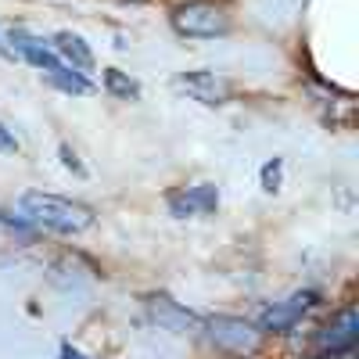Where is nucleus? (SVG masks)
Listing matches in <instances>:
<instances>
[{
    "mask_svg": "<svg viewBox=\"0 0 359 359\" xmlns=\"http://www.w3.org/2000/svg\"><path fill=\"white\" fill-rule=\"evenodd\" d=\"M180 83V90H187V94L194 97V101H201V104H226L230 101V83L226 79H219L216 72H184L176 79Z\"/></svg>",
    "mask_w": 359,
    "mask_h": 359,
    "instance_id": "8",
    "label": "nucleus"
},
{
    "mask_svg": "<svg viewBox=\"0 0 359 359\" xmlns=\"http://www.w3.org/2000/svg\"><path fill=\"white\" fill-rule=\"evenodd\" d=\"M50 47H54V54L62 57V62H65L69 69H76V72H83V76H86L90 69H94V50L86 47V40H83V36L69 33V29H65V33H57Z\"/></svg>",
    "mask_w": 359,
    "mask_h": 359,
    "instance_id": "10",
    "label": "nucleus"
},
{
    "mask_svg": "<svg viewBox=\"0 0 359 359\" xmlns=\"http://www.w3.org/2000/svg\"><path fill=\"white\" fill-rule=\"evenodd\" d=\"M0 57H4V62H18V54L11 50V43H8L4 33H0Z\"/></svg>",
    "mask_w": 359,
    "mask_h": 359,
    "instance_id": "16",
    "label": "nucleus"
},
{
    "mask_svg": "<svg viewBox=\"0 0 359 359\" xmlns=\"http://www.w3.org/2000/svg\"><path fill=\"white\" fill-rule=\"evenodd\" d=\"M57 155H62V165H65V169H72L76 176H86V169H83V162L76 158V151H72V147H69V144H62V147H57Z\"/></svg>",
    "mask_w": 359,
    "mask_h": 359,
    "instance_id": "14",
    "label": "nucleus"
},
{
    "mask_svg": "<svg viewBox=\"0 0 359 359\" xmlns=\"http://www.w3.org/2000/svg\"><path fill=\"white\" fill-rule=\"evenodd\" d=\"M355 338H359V309H355V306L338 309V313L316 331L320 352H345V348L355 345Z\"/></svg>",
    "mask_w": 359,
    "mask_h": 359,
    "instance_id": "6",
    "label": "nucleus"
},
{
    "mask_svg": "<svg viewBox=\"0 0 359 359\" xmlns=\"http://www.w3.org/2000/svg\"><path fill=\"white\" fill-rule=\"evenodd\" d=\"M57 90H65V94H90V90H94V83H90L83 72H76V69H69V65H62L57 72H50L47 76Z\"/></svg>",
    "mask_w": 359,
    "mask_h": 359,
    "instance_id": "12",
    "label": "nucleus"
},
{
    "mask_svg": "<svg viewBox=\"0 0 359 359\" xmlns=\"http://www.w3.org/2000/svg\"><path fill=\"white\" fill-rule=\"evenodd\" d=\"M201 327L208 331V341H212L216 348H223V352L245 355V352H255V345H259V331H255L248 320H237V316H212V320H205Z\"/></svg>",
    "mask_w": 359,
    "mask_h": 359,
    "instance_id": "4",
    "label": "nucleus"
},
{
    "mask_svg": "<svg viewBox=\"0 0 359 359\" xmlns=\"http://www.w3.org/2000/svg\"><path fill=\"white\" fill-rule=\"evenodd\" d=\"M62 359H86V355H83L79 348H72V345L65 341V345H62Z\"/></svg>",
    "mask_w": 359,
    "mask_h": 359,
    "instance_id": "17",
    "label": "nucleus"
},
{
    "mask_svg": "<svg viewBox=\"0 0 359 359\" xmlns=\"http://www.w3.org/2000/svg\"><path fill=\"white\" fill-rule=\"evenodd\" d=\"M18 212L33 223L36 230H50V233H83L94 223V212L79 201L57 198V194H43V191H29L18 198Z\"/></svg>",
    "mask_w": 359,
    "mask_h": 359,
    "instance_id": "1",
    "label": "nucleus"
},
{
    "mask_svg": "<svg viewBox=\"0 0 359 359\" xmlns=\"http://www.w3.org/2000/svg\"><path fill=\"white\" fill-rule=\"evenodd\" d=\"M4 36H8L11 50L22 57V62H29L33 69H40L43 76H50V72H57V69L65 65L62 57L54 54V47H50V43H43L40 36H33V33H29V29H22V25H11Z\"/></svg>",
    "mask_w": 359,
    "mask_h": 359,
    "instance_id": "5",
    "label": "nucleus"
},
{
    "mask_svg": "<svg viewBox=\"0 0 359 359\" xmlns=\"http://www.w3.org/2000/svg\"><path fill=\"white\" fill-rule=\"evenodd\" d=\"M147 309H151V316L158 320V327L176 331V334H184V331H191V327H201L205 323L198 313L184 309L180 302H172L169 294H151V298H147Z\"/></svg>",
    "mask_w": 359,
    "mask_h": 359,
    "instance_id": "9",
    "label": "nucleus"
},
{
    "mask_svg": "<svg viewBox=\"0 0 359 359\" xmlns=\"http://www.w3.org/2000/svg\"><path fill=\"white\" fill-rule=\"evenodd\" d=\"M316 306H320V291H313V287L294 291L291 298H284V302H273L269 309L259 313L255 331H259V334H284V331H291V327L302 320L309 309H316Z\"/></svg>",
    "mask_w": 359,
    "mask_h": 359,
    "instance_id": "3",
    "label": "nucleus"
},
{
    "mask_svg": "<svg viewBox=\"0 0 359 359\" xmlns=\"http://www.w3.org/2000/svg\"><path fill=\"white\" fill-rule=\"evenodd\" d=\"M219 205V191L216 184H198V187H184V191H172L169 194V212L187 219V216H208L216 212Z\"/></svg>",
    "mask_w": 359,
    "mask_h": 359,
    "instance_id": "7",
    "label": "nucleus"
},
{
    "mask_svg": "<svg viewBox=\"0 0 359 359\" xmlns=\"http://www.w3.org/2000/svg\"><path fill=\"white\" fill-rule=\"evenodd\" d=\"M169 22L180 36L208 40V36H223L230 29V11L223 4H212V0H191V4L172 8Z\"/></svg>",
    "mask_w": 359,
    "mask_h": 359,
    "instance_id": "2",
    "label": "nucleus"
},
{
    "mask_svg": "<svg viewBox=\"0 0 359 359\" xmlns=\"http://www.w3.org/2000/svg\"><path fill=\"white\" fill-rule=\"evenodd\" d=\"M104 90L111 97H123V101H137L140 97V83L137 79H130L123 69H104Z\"/></svg>",
    "mask_w": 359,
    "mask_h": 359,
    "instance_id": "11",
    "label": "nucleus"
},
{
    "mask_svg": "<svg viewBox=\"0 0 359 359\" xmlns=\"http://www.w3.org/2000/svg\"><path fill=\"white\" fill-rule=\"evenodd\" d=\"M18 147H22L18 137H15L4 123H0V151H4V155H18Z\"/></svg>",
    "mask_w": 359,
    "mask_h": 359,
    "instance_id": "15",
    "label": "nucleus"
},
{
    "mask_svg": "<svg viewBox=\"0 0 359 359\" xmlns=\"http://www.w3.org/2000/svg\"><path fill=\"white\" fill-rule=\"evenodd\" d=\"M280 172H284V162L280 158H273V162H266L262 165V191H280Z\"/></svg>",
    "mask_w": 359,
    "mask_h": 359,
    "instance_id": "13",
    "label": "nucleus"
}]
</instances>
